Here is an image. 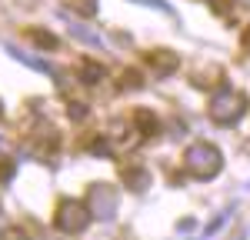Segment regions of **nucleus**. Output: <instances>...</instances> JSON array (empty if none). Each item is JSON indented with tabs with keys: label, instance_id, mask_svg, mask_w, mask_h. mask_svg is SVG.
Instances as JSON below:
<instances>
[{
	"label": "nucleus",
	"instance_id": "nucleus-1",
	"mask_svg": "<svg viewBox=\"0 0 250 240\" xmlns=\"http://www.w3.org/2000/svg\"><path fill=\"white\" fill-rule=\"evenodd\" d=\"M184 167H187V174H193L197 180H210L220 174V167H224V154L207 143V140H200V143H190L187 147V154H184Z\"/></svg>",
	"mask_w": 250,
	"mask_h": 240
},
{
	"label": "nucleus",
	"instance_id": "nucleus-2",
	"mask_svg": "<svg viewBox=\"0 0 250 240\" xmlns=\"http://www.w3.org/2000/svg\"><path fill=\"white\" fill-rule=\"evenodd\" d=\"M207 114H210L217 123H237V120L247 114V97L244 94H237V90H230V87H220L217 94L210 97V103H207Z\"/></svg>",
	"mask_w": 250,
	"mask_h": 240
},
{
	"label": "nucleus",
	"instance_id": "nucleus-3",
	"mask_svg": "<svg viewBox=\"0 0 250 240\" xmlns=\"http://www.w3.org/2000/svg\"><path fill=\"white\" fill-rule=\"evenodd\" d=\"M90 207H87V200H60L57 203V214H54V227L63 230V234H80V230H87V223H90Z\"/></svg>",
	"mask_w": 250,
	"mask_h": 240
},
{
	"label": "nucleus",
	"instance_id": "nucleus-4",
	"mask_svg": "<svg viewBox=\"0 0 250 240\" xmlns=\"http://www.w3.org/2000/svg\"><path fill=\"white\" fill-rule=\"evenodd\" d=\"M87 207H90L94 217L110 220L117 214V190L110 187V183H94L90 194H87Z\"/></svg>",
	"mask_w": 250,
	"mask_h": 240
},
{
	"label": "nucleus",
	"instance_id": "nucleus-5",
	"mask_svg": "<svg viewBox=\"0 0 250 240\" xmlns=\"http://www.w3.org/2000/svg\"><path fill=\"white\" fill-rule=\"evenodd\" d=\"M134 127L140 137H154V134H160V120H157L154 110H147V107H137L134 110Z\"/></svg>",
	"mask_w": 250,
	"mask_h": 240
},
{
	"label": "nucleus",
	"instance_id": "nucleus-6",
	"mask_svg": "<svg viewBox=\"0 0 250 240\" xmlns=\"http://www.w3.org/2000/svg\"><path fill=\"white\" fill-rule=\"evenodd\" d=\"M150 180H154V174H147L144 167H127L124 170V187L134 190V194H144L150 187Z\"/></svg>",
	"mask_w": 250,
	"mask_h": 240
},
{
	"label": "nucleus",
	"instance_id": "nucleus-7",
	"mask_svg": "<svg viewBox=\"0 0 250 240\" xmlns=\"http://www.w3.org/2000/svg\"><path fill=\"white\" fill-rule=\"evenodd\" d=\"M147 63H154L157 74H160V77H167V74H173V70L180 67V57L170 54V50H154V54H147Z\"/></svg>",
	"mask_w": 250,
	"mask_h": 240
},
{
	"label": "nucleus",
	"instance_id": "nucleus-8",
	"mask_svg": "<svg viewBox=\"0 0 250 240\" xmlns=\"http://www.w3.org/2000/svg\"><path fill=\"white\" fill-rule=\"evenodd\" d=\"M100 77H104V67H100V63H90V60H87V63L80 67V80H83V83H97Z\"/></svg>",
	"mask_w": 250,
	"mask_h": 240
},
{
	"label": "nucleus",
	"instance_id": "nucleus-9",
	"mask_svg": "<svg viewBox=\"0 0 250 240\" xmlns=\"http://www.w3.org/2000/svg\"><path fill=\"white\" fill-rule=\"evenodd\" d=\"M90 154H97V157H110L114 150H110V143L104 137H97V140H90Z\"/></svg>",
	"mask_w": 250,
	"mask_h": 240
},
{
	"label": "nucleus",
	"instance_id": "nucleus-10",
	"mask_svg": "<svg viewBox=\"0 0 250 240\" xmlns=\"http://www.w3.org/2000/svg\"><path fill=\"white\" fill-rule=\"evenodd\" d=\"M30 37H37V43H40V47H47V50H54V47H57V37H54V34H43V30H30Z\"/></svg>",
	"mask_w": 250,
	"mask_h": 240
},
{
	"label": "nucleus",
	"instance_id": "nucleus-11",
	"mask_svg": "<svg viewBox=\"0 0 250 240\" xmlns=\"http://www.w3.org/2000/svg\"><path fill=\"white\" fill-rule=\"evenodd\" d=\"M0 240H30V237H27V230H23V227L14 223V227H7V230L0 234Z\"/></svg>",
	"mask_w": 250,
	"mask_h": 240
},
{
	"label": "nucleus",
	"instance_id": "nucleus-12",
	"mask_svg": "<svg viewBox=\"0 0 250 240\" xmlns=\"http://www.w3.org/2000/svg\"><path fill=\"white\" fill-rule=\"evenodd\" d=\"M10 177H14V163H10V160H3V163H0V180L7 183Z\"/></svg>",
	"mask_w": 250,
	"mask_h": 240
},
{
	"label": "nucleus",
	"instance_id": "nucleus-13",
	"mask_svg": "<svg viewBox=\"0 0 250 240\" xmlns=\"http://www.w3.org/2000/svg\"><path fill=\"white\" fill-rule=\"evenodd\" d=\"M77 7L83 10V17H90V14H94V7H97V3H94V0H77Z\"/></svg>",
	"mask_w": 250,
	"mask_h": 240
},
{
	"label": "nucleus",
	"instance_id": "nucleus-14",
	"mask_svg": "<svg viewBox=\"0 0 250 240\" xmlns=\"http://www.w3.org/2000/svg\"><path fill=\"white\" fill-rule=\"evenodd\" d=\"M67 110H70V117H87V107L83 103H70Z\"/></svg>",
	"mask_w": 250,
	"mask_h": 240
},
{
	"label": "nucleus",
	"instance_id": "nucleus-15",
	"mask_svg": "<svg viewBox=\"0 0 250 240\" xmlns=\"http://www.w3.org/2000/svg\"><path fill=\"white\" fill-rule=\"evenodd\" d=\"M244 47H247V50H250V30H247V34H244Z\"/></svg>",
	"mask_w": 250,
	"mask_h": 240
},
{
	"label": "nucleus",
	"instance_id": "nucleus-16",
	"mask_svg": "<svg viewBox=\"0 0 250 240\" xmlns=\"http://www.w3.org/2000/svg\"><path fill=\"white\" fill-rule=\"evenodd\" d=\"M0 114H3V103H0Z\"/></svg>",
	"mask_w": 250,
	"mask_h": 240
}]
</instances>
